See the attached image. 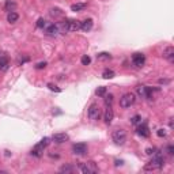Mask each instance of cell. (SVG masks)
I'll use <instances>...</instances> for the list:
<instances>
[{
  "label": "cell",
  "instance_id": "9a60e30c",
  "mask_svg": "<svg viewBox=\"0 0 174 174\" xmlns=\"http://www.w3.org/2000/svg\"><path fill=\"white\" fill-rule=\"evenodd\" d=\"M79 29H80V22L79 21L68 19V31H78Z\"/></svg>",
  "mask_w": 174,
  "mask_h": 174
},
{
  "label": "cell",
  "instance_id": "cb8c5ba5",
  "mask_svg": "<svg viewBox=\"0 0 174 174\" xmlns=\"http://www.w3.org/2000/svg\"><path fill=\"white\" fill-rule=\"evenodd\" d=\"M103 101H105L106 103V106H112V103H113V94H105L103 95Z\"/></svg>",
  "mask_w": 174,
  "mask_h": 174
},
{
  "label": "cell",
  "instance_id": "5b68a950",
  "mask_svg": "<svg viewBox=\"0 0 174 174\" xmlns=\"http://www.w3.org/2000/svg\"><path fill=\"white\" fill-rule=\"evenodd\" d=\"M87 116L92 121H98L101 118V109H99V106L97 103H91L90 105V108L87 110Z\"/></svg>",
  "mask_w": 174,
  "mask_h": 174
},
{
  "label": "cell",
  "instance_id": "83f0119b",
  "mask_svg": "<svg viewBox=\"0 0 174 174\" xmlns=\"http://www.w3.org/2000/svg\"><path fill=\"white\" fill-rule=\"evenodd\" d=\"M37 27H40V29H44V27H46V22L44 18H40L38 21H37Z\"/></svg>",
  "mask_w": 174,
  "mask_h": 174
},
{
  "label": "cell",
  "instance_id": "484cf974",
  "mask_svg": "<svg viewBox=\"0 0 174 174\" xmlns=\"http://www.w3.org/2000/svg\"><path fill=\"white\" fill-rule=\"evenodd\" d=\"M50 15H52V16H61L63 12H61L60 8H52V10H50Z\"/></svg>",
  "mask_w": 174,
  "mask_h": 174
},
{
  "label": "cell",
  "instance_id": "277c9868",
  "mask_svg": "<svg viewBox=\"0 0 174 174\" xmlns=\"http://www.w3.org/2000/svg\"><path fill=\"white\" fill-rule=\"evenodd\" d=\"M112 139L117 146H123V144L127 142V133H125L124 129H116V131L112 133Z\"/></svg>",
  "mask_w": 174,
  "mask_h": 174
},
{
  "label": "cell",
  "instance_id": "d6a6232c",
  "mask_svg": "<svg viewBox=\"0 0 174 174\" xmlns=\"http://www.w3.org/2000/svg\"><path fill=\"white\" fill-rule=\"evenodd\" d=\"M45 67H46V63L44 61V63H38V64L35 65V68L37 69H42V68H45Z\"/></svg>",
  "mask_w": 174,
  "mask_h": 174
},
{
  "label": "cell",
  "instance_id": "d590c367",
  "mask_svg": "<svg viewBox=\"0 0 174 174\" xmlns=\"http://www.w3.org/2000/svg\"><path fill=\"white\" fill-rule=\"evenodd\" d=\"M118 165H123V161H116V166H118Z\"/></svg>",
  "mask_w": 174,
  "mask_h": 174
},
{
  "label": "cell",
  "instance_id": "1f68e13d",
  "mask_svg": "<svg viewBox=\"0 0 174 174\" xmlns=\"http://www.w3.org/2000/svg\"><path fill=\"white\" fill-rule=\"evenodd\" d=\"M48 87H49L52 91H57V92H60V88H59V87H56V86H54V84H52V83H49V84H48Z\"/></svg>",
  "mask_w": 174,
  "mask_h": 174
},
{
  "label": "cell",
  "instance_id": "30bf717a",
  "mask_svg": "<svg viewBox=\"0 0 174 174\" xmlns=\"http://www.w3.org/2000/svg\"><path fill=\"white\" fill-rule=\"evenodd\" d=\"M163 59H166V60H169L170 63L174 61V48L173 46H167L166 49L163 50Z\"/></svg>",
  "mask_w": 174,
  "mask_h": 174
},
{
  "label": "cell",
  "instance_id": "ac0fdd59",
  "mask_svg": "<svg viewBox=\"0 0 174 174\" xmlns=\"http://www.w3.org/2000/svg\"><path fill=\"white\" fill-rule=\"evenodd\" d=\"M16 8V3L14 2V0H6V4H4V10L8 11V12H12V11H15Z\"/></svg>",
  "mask_w": 174,
  "mask_h": 174
},
{
  "label": "cell",
  "instance_id": "e575fe53",
  "mask_svg": "<svg viewBox=\"0 0 174 174\" xmlns=\"http://www.w3.org/2000/svg\"><path fill=\"white\" fill-rule=\"evenodd\" d=\"M159 83L161 84H167V83H170V80L169 79H159Z\"/></svg>",
  "mask_w": 174,
  "mask_h": 174
},
{
  "label": "cell",
  "instance_id": "d6986e66",
  "mask_svg": "<svg viewBox=\"0 0 174 174\" xmlns=\"http://www.w3.org/2000/svg\"><path fill=\"white\" fill-rule=\"evenodd\" d=\"M136 92H138V95L139 97H142V98H147V95H148L147 86H138L136 87Z\"/></svg>",
  "mask_w": 174,
  "mask_h": 174
},
{
  "label": "cell",
  "instance_id": "4fadbf2b",
  "mask_svg": "<svg viewBox=\"0 0 174 174\" xmlns=\"http://www.w3.org/2000/svg\"><path fill=\"white\" fill-rule=\"evenodd\" d=\"M56 26L59 29V34H65V33H68V21L57 22Z\"/></svg>",
  "mask_w": 174,
  "mask_h": 174
},
{
  "label": "cell",
  "instance_id": "ba28073f",
  "mask_svg": "<svg viewBox=\"0 0 174 174\" xmlns=\"http://www.w3.org/2000/svg\"><path fill=\"white\" fill-rule=\"evenodd\" d=\"M72 151H73V154H76V155H84V154L87 153V146H86L84 143L73 144Z\"/></svg>",
  "mask_w": 174,
  "mask_h": 174
},
{
  "label": "cell",
  "instance_id": "52a82bcc",
  "mask_svg": "<svg viewBox=\"0 0 174 174\" xmlns=\"http://www.w3.org/2000/svg\"><path fill=\"white\" fill-rule=\"evenodd\" d=\"M132 63L135 64L136 67H143L144 63H146V56L143 53H133L132 54Z\"/></svg>",
  "mask_w": 174,
  "mask_h": 174
},
{
  "label": "cell",
  "instance_id": "836d02e7",
  "mask_svg": "<svg viewBox=\"0 0 174 174\" xmlns=\"http://www.w3.org/2000/svg\"><path fill=\"white\" fill-rule=\"evenodd\" d=\"M167 153H169V155H173L174 154V147L173 146H169L167 147Z\"/></svg>",
  "mask_w": 174,
  "mask_h": 174
},
{
  "label": "cell",
  "instance_id": "44dd1931",
  "mask_svg": "<svg viewBox=\"0 0 174 174\" xmlns=\"http://www.w3.org/2000/svg\"><path fill=\"white\" fill-rule=\"evenodd\" d=\"M86 6H87L86 3H76V4H72V6H71V10L76 12V11H82V10H84V8H86Z\"/></svg>",
  "mask_w": 174,
  "mask_h": 174
},
{
  "label": "cell",
  "instance_id": "9c48e42d",
  "mask_svg": "<svg viewBox=\"0 0 174 174\" xmlns=\"http://www.w3.org/2000/svg\"><path fill=\"white\" fill-rule=\"evenodd\" d=\"M69 139V136L67 135V133H54L53 136H52V140H53L54 143H64V142H67V140Z\"/></svg>",
  "mask_w": 174,
  "mask_h": 174
},
{
  "label": "cell",
  "instance_id": "7c38bea8",
  "mask_svg": "<svg viewBox=\"0 0 174 174\" xmlns=\"http://www.w3.org/2000/svg\"><path fill=\"white\" fill-rule=\"evenodd\" d=\"M113 118H114L113 109H112V106H108V108H106V110H105V117H103V120H105L106 124H112Z\"/></svg>",
  "mask_w": 174,
  "mask_h": 174
},
{
  "label": "cell",
  "instance_id": "d4e9b609",
  "mask_svg": "<svg viewBox=\"0 0 174 174\" xmlns=\"http://www.w3.org/2000/svg\"><path fill=\"white\" fill-rule=\"evenodd\" d=\"M97 59H98V60H110L112 56H110L109 53H106V52H102V53L97 54Z\"/></svg>",
  "mask_w": 174,
  "mask_h": 174
},
{
  "label": "cell",
  "instance_id": "8d00e7d4",
  "mask_svg": "<svg viewBox=\"0 0 174 174\" xmlns=\"http://www.w3.org/2000/svg\"><path fill=\"white\" fill-rule=\"evenodd\" d=\"M153 151H154V150H151V148H148V150H147V154H148V155H151V154H153Z\"/></svg>",
  "mask_w": 174,
  "mask_h": 174
},
{
  "label": "cell",
  "instance_id": "8fae6325",
  "mask_svg": "<svg viewBox=\"0 0 174 174\" xmlns=\"http://www.w3.org/2000/svg\"><path fill=\"white\" fill-rule=\"evenodd\" d=\"M136 132H138V135H140L142 138H148L150 136V129H148V127H147L146 124L139 125L138 129H136Z\"/></svg>",
  "mask_w": 174,
  "mask_h": 174
},
{
  "label": "cell",
  "instance_id": "2e32d148",
  "mask_svg": "<svg viewBox=\"0 0 174 174\" xmlns=\"http://www.w3.org/2000/svg\"><path fill=\"white\" fill-rule=\"evenodd\" d=\"M80 29L83 31H90L92 29V19H86V21L80 22Z\"/></svg>",
  "mask_w": 174,
  "mask_h": 174
},
{
  "label": "cell",
  "instance_id": "6da1fadb",
  "mask_svg": "<svg viewBox=\"0 0 174 174\" xmlns=\"http://www.w3.org/2000/svg\"><path fill=\"white\" fill-rule=\"evenodd\" d=\"M49 144V138H44L41 139V142L40 143H37L34 147H33V150H31V155L33 157H37V158H40L41 155L44 154V150L46 148V146Z\"/></svg>",
  "mask_w": 174,
  "mask_h": 174
},
{
  "label": "cell",
  "instance_id": "7a4b0ae2",
  "mask_svg": "<svg viewBox=\"0 0 174 174\" xmlns=\"http://www.w3.org/2000/svg\"><path fill=\"white\" fill-rule=\"evenodd\" d=\"M163 158H162L161 154H157L155 157H153V159L148 162V163L146 165V169L147 170H157V169H162L163 167Z\"/></svg>",
  "mask_w": 174,
  "mask_h": 174
},
{
  "label": "cell",
  "instance_id": "4dcf8cb0",
  "mask_svg": "<svg viewBox=\"0 0 174 174\" xmlns=\"http://www.w3.org/2000/svg\"><path fill=\"white\" fill-rule=\"evenodd\" d=\"M140 120H142V118H140V116H133V117L131 118V123H132V124H138Z\"/></svg>",
  "mask_w": 174,
  "mask_h": 174
},
{
  "label": "cell",
  "instance_id": "8992f818",
  "mask_svg": "<svg viewBox=\"0 0 174 174\" xmlns=\"http://www.w3.org/2000/svg\"><path fill=\"white\" fill-rule=\"evenodd\" d=\"M79 170L84 174H90V173H97L98 167L94 162H86V163H79Z\"/></svg>",
  "mask_w": 174,
  "mask_h": 174
},
{
  "label": "cell",
  "instance_id": "4316f807",
  "mask_svg": "<svg viewBox=\"0 0 174 174\" xmlns=\"http://www.w3.org/2000/svg\"><path fill=\"white\" fill-rule=\"evenodd\" d=\"M95 94H97L98 97H103V95L106 94V87H98L97 90H95Z\"/></svg>",
  "mask_w": 174,
  "mask_h": 174
},
{
  "label": "cell",
  "instance_id": "ffe728a7",
  "mask_svg": "<svg viewBox=\"0 0 174 174\" xmlns=\"http://www.w3.org/2000/svg\"><path fill=\"white\" fill-rule=\"evenodd\" d=\"M18 19H19V15H18L15 11H12V12H8V15H7V21H8L10 23H15Z\"/></svg>",
  "mask_w": 174,
  "mask_h": 174
},
{
  "label": "cell",
  "instance_id": "5bb4252c",
  "mask_svg": "<svg viewBox=\"0 0 174 174\" xmlns=\"http://www.w3.org/2000/svg\"><path fill=\"white\" fill-rule=\"evenodd\" d=\"M45 33H46V35H49V37H56L59 34V29L56 25H49L45 29Z\"/></svg>",
  "mask_w": 174,
  "mask_h": 174
},
{
  "label": "cell",
  "instance_id": "3957f363",
  "mask_svg": "<svg viewBox=\"0 0 174 174\" xmlns=\"http://www.w3.org/2000/svg\"><path fill=\"white\" fill-rule=\"evenodd\" d=\"M135 101H136V95L133 92H125L123 97L120 98V106L124 109L131 108L133 103H135Z\"/></svg>",
  "mask_w": 174,
  "mask_h": 174
},
{
  "label": "cell",
  "instance_id": "f1b7e54d",
  "mask_svg": "<svg viewBox=\"0 0 174 174\" xmlns=\"http://www.w3.org/2000/svg\"><path fill=\"white\" fill-rule=\"evenodd\" d=\"M80 61H82V64H83V65H88V64L91 63V59L88 57V56H83V57H82V60H80Z\"/></svg>",
  "mask_w": 174,
  "mask_h": 174
},
{
  "label": "cell",
  "instance_id": "f546056e",
  "mask_svg": "<svg viewBox=\"0 0 174 174\" xmlns=\"http://www.w3.org/2000/svg\"><path fill=\"white\" fill-rule=\"evenodd\" d=\"M157 135L159 136V138H165V136H166V129H163V128L158 129V131H157Z\"/></svg>",
  "mask_w": 174,
  "mask_h": 174
},
{
  "label": "cell",
  "instance_id": "7402d4cb",
  "mask_svg": "<svg viewBox=\"0 0 174 174\" xmlns=\"http://www.w3.org/2000/svg\"><path fill=\"white\" fill-rule=\"evenodd\" d=\"M60 172L61 173H73L75 172V167L71 165H64V166H61L60 167Z\"/></svg>",
  "mask_w": 174,
  "mask_h": 174
},
{
  "label": "cell",
  "instance_id": "e0dca14e",
  "mask_svg": "<svg viewBox=\"0 0 174 174\" xmlns=\"http://www.w3.org/2000/svg\"><path fill=\"white\" fill-rule=\"evenodd\" d=\"M8 65H10L8 57L7 56H0V71H7Z\"/></svg>",
  "mask_w": 174,
  "mask_h": 174
},
{
  "label": "cell",
  "instance_id": "603a6c76",
  "mask_svg": "<svg viewBox=\"0 0 174 174\" xmlns=\"http://www.w3.org/2000/svg\"><path fill=\"white\" fill-rule=\"evenodd\" d=\"M114 71H112V69H105L103 71V73H102V78L103 79H112V78H114Z\"/></svg>",
  "mask_w": 174,
  "mask_h": 174
}]
</instances>
